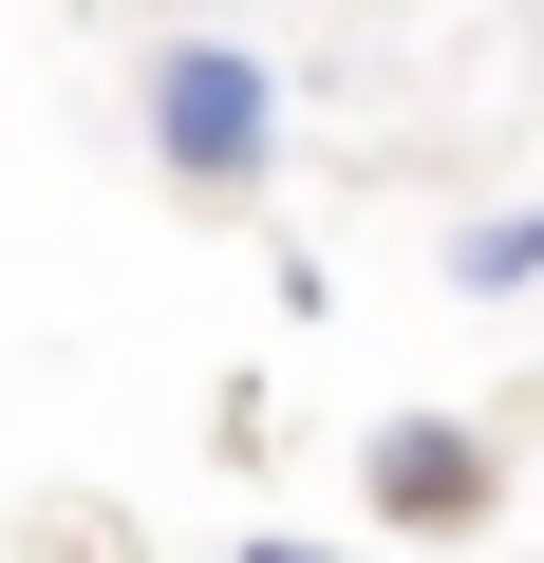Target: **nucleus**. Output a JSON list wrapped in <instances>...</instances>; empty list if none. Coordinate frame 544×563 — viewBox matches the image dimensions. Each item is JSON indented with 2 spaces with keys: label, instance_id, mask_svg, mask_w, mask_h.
Wrapping results in <instances>:
<instances>
[{
  "label": "nucleus",
  "instance_id": "f257e3e1",
  "mask_svg": "<svg viewBox=\"0 0 544 563\" xmlns=\"http://www.w3.org/2000/svg\"><path fill=\"white\" fill-rule=\"evenodd\" d=\"M132 132H151V169H169L188 207H244L263 169H282V57L225 38V20H169V38L132 57Z\"/></svg>",
  "mask_w": 544,
  "mask_h": 563
},
{
  "label": "nucleus",
  "instance_id": "f03ea898",
  "mask_svg": "<svg viewBox=\"0 0 544 563\" xmlns=\"http://www.w3.org/2000/svg\"><path fill=\"white\" fill-rule=\"evenodd\" d=\"M488 488H507V470H488V432H469V413H376V432H357V507H376V526H413V544L488 526Z\"/></svg>",
  "mask_w": 544,
  "mask_h": 563
},
{
  "label": "nucleus",
  "instance_id": "7ed1b4c3",
  "mask_svg": "<svg viewBox=\"0 0 544 563\" xmlns=\"http://www.w3.org/2000/svg\"><path fill=\"white\" fill-rule=\"evenodd\" d=\"M451 282H469V301H525V282H544V207H488V225H451Z\"/></svg>",
  "mask_w": 544,
  "mask_h": 563
},
{
  "label": "nucleus",
  "instance_id": "20e7f679",
  "mask_svg": "<svg viewBox=\"0 0 544 563\" xmlns=\"http://www.w3.org/2000/svg\"><path fill=\"white\" fill-rule=\"evenodd\" d=\"M244 563H338V544H301V526H244Z\"/></svg>",
  "mask_w": 544,
  "mask_h": 563
},
{
  "label": "nucleus",
  "instance_id": "39448f33",
  "mask_svg": "<svg viewBox=\"0 0 544 563\" xmlns=\"http://www.w3.org/2000/svg\"><path fill=\"white\" fill-rule=\"evenodd\" d=\"M169 20H207V0H169Z\"/></svg>",
  "mask_w": 544,
  "mask_h": 563
}]
</instances>
